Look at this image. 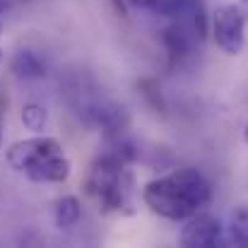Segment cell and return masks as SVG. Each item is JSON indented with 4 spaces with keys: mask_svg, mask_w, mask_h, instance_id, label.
Returning a JSON list of instances; mask_svg holds the SVG:
<instances>
[{
    "mask_svg": "<svg viewBox=\"0 0 248 248\" xmlns=\"http://www.w3.org/2000/svg\"><path fill=\"white\" fill-rule=\"evenodd\" d=\"M244 138H246V145H248V125H246V133H244Z\"/></svg>",
    "mask_w": 248,
    "mask_h": 248,
    "instance_id": "4fadbf2b",
    "label": "cell"
},
{
    "mask_svg": "<svg viewBox=\"0 0 248 248\" xmlns=\"http://www.w3.org/2000/svg\"><path fill=\"white\" fill-rule=\"evenodd\" d=\"M7 164L34 183H65L73 171L63 145L48 135H34L10 145Z\"/></svg>",
    "mask_w": 248,
    "mask_h": 248,
    "instance_id": "3957f363",
    "label": "cell"
},
{
    "mask_svg": "<svg viewBox=\"0 0 248 248\" xmlns=\"http://www.w3.org/2000/svg\"><path fill=\"white\" fill-rule=\"evenodd\" d=\"M82 217V202L75 198V195H63L56 200V207H53V219L61 229H73Z\"/></svg>",
    "mask_w": 248,
    "mask_h": 248,
    "instance_id": "52a82bcc",
    "label": "cell"
},
{
    "mask_svg": "<svg viewBox=\"0 0 248 248\" xmlns=\"http://www.w3.org/2000/svg\"><path fill=\"white\" fill-rule=\"evenodd\" d=\"M212 198L210 181L198 169H176L166 176L152 178L142 188V202L159 217L181 222L205 210Z\"/></svg>",
    "mask_w": 248,
    "mask_h": 248,
    "instance_id": "6da1fadb",
    "label": "cell"
},
{
    "mask_svg": "<svg viewBox=\"0 0 248 248\" xmlns=\"http://www.w3.org/2000/svg\"><path fill=\"white\" fill-rule=\"evenodd\" d=\"M22 123H24V128L31 130V133H44V128H46V123H48V111H46L41 104L29 101V104L22 106Z\"/></svg>",
    "mask_w": 248,
    "mask_h": 248,
    "instance_id": "9c48e42d",
    "label": "cell"
},
{
    "mask_svg": "<svg viewBox=\"0 0 248 248\" xmlns=\"http://www.w3.org/2000/svg\"><path fill=\"white\" fill-rule=\"evenodd\" d=\"M2 12H5V2L0 0V27H2ZM0 61H2V51H0Z\"/></svg>",
    "mask_w": 248,
    "mask_h": 248,
    "instance_id": "7c38bea8",
    "label": "cell"
},
{
    "mask_svg": "<svg viewBox=\"0 0 248 248\" xmlns=\"http://www.w3.org/2000/svg\"><path fill=\"white\" fill-rule=\"evenodd\" d=\"M5 108H7V99L0 89V145H2V130H5Z\"/></svg>",
    "mask_w": 248,
    "mask_h": 248,
    "instance_id": "30bf717a",
    "label": "cell"
},
{
    "mask_svg": "<svg viewBox=\"0 0 248 248\" xmlns=\"http://www.w3.org/2000/svg\"><path fill=\"white\" fill-rule=\"evenodd\" d=\"M130 5H138V7H150V2L152 0H128Z\"/></svg>",
    "mask_w": 248,
    "mask_h": 248,
    "instance_id": "8fae6325",
    "label": "cell"
},
{
    "mask_svg": "<svg viewBox=\"0 0 248 248\" xmlns=\"http://www.w3.org/2000/svg\"><path fill=\"white\" fill-rule=\"evenodd\" d=\"M178 241L186 248H215L222 246L227 239H224V227L219 224V219L200 210L186 219V227L181 229Z\"/></svg>",
    "mask_w": 248,
    "mask_h": 248,
    "instance_id": "5b68a950",
    "label": "cell"
},
{
    "mask_svg": "<svg viewBox=\"0 0 248 248\" xmlns=\"http://www.w3.org/2000/svg\"><path fill=\"white\" fill-rule=\"evenodd\" d=\"M212 34L227 56H239L246 46V12L234 2L219 5L212 17Z\"/></svg>",
    "mask_w": 248,
    "mask_h": 248,
    "instance_id": "277c9868",
    "label": "cell"
},
{
    "mask_svg": "<svg viewBox=\"0 0 248 248\" xmlns=\"http://www.w3.org/2000/svg\"><path fill=\"white\" fill-rule=\"evenodd\" d=\"M224 239L232 246L248 248V207L246 205L234 207L229 212V219H227V227H224Z\"/></svg>",
    "mask_w": 248,
    "mask_h": 248,
    "instance_id": "8992f818",
    "label": "cell"
},
{
    "mask_svg": "<svg viewBox=\"0 0 248 248\" xmlns=\"http://www.w3.org/2000/svg\"><path fill=\"white\" fill-rule=\"evenodd\" d=\"M128 152H104L92 162L84 188L99 210L113 215H133L135 181L133 171L128 169Z\"/></svg>",
    "mask_w": 248,
    "mask_h": 248,
    "instance_id": "7a4b0ae2",
    "label": "cell"
},
{
    "mask_svg": "<svg viewBox=\"0 0 248 248\" xmlns=\"http://www.w3.org/2000/svg\"><path fill=\"white\" fill-rule=\"evenodd\" d=\"M12 73L17 78H24V80H34V78H44L46 75V65L44 61L31 53V51H19L15 53L12 58Z\"/></svg>",
    "mask_w": 248,
    "mask_h": 248,
    "instance_id": "ba28073f",
    "label": "cell"
}]
</instances>
